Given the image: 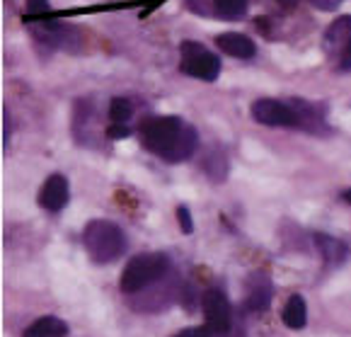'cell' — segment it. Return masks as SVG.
Instances as JSON below:
<instances>
[{"instance_id":"1","label":"cell","mask_w":351,"mask_h":337,"mask_svg":"<svg viewBox=\"0 0 351 337\" xmlns=\"http://www.w3.org/2000/svg\"><path fill=\"white\" fill-rule=\"evenodd\" d=\"M138 134L143 148L167 163L186 161L199 146L197 129L180 117H150L141 124Z\"/></svg>"},{"instance_id":"2","label":"cell","mask_w":351,"mask_h":337,"mask_svg":"<svg viewBox=\"0 0 351 337\" xmlns=\"http://www.w3.org/2000/svg\"><path fill=\"white\" fill-rule=\"evenodd\" d=\"M83 243L93 262H97V265H109L114 259H119L126 250L124 231L117 223L104 221V218H95L85 226Z\"/></svg>"},{"instance_id":"3","label":"cell","mask_w":351,"mask_h":337,"mask_svg":"<svg viewBox=\"0 0 351 337\" xmlns=\"http://www.w3.org/2000/svg\"><path fill=\"white\" fill-rule=\"evenodd\" d=\"M170 267V259L162 253H143L129 259V265L121 272V291L124 294H136L145 286L155 284Z\"/></svg>"},{"instance_id":"4","label":"cell","mask_w":351,"mask_h":337,"mask_svg":"<svg viewBox=\"0 0 351 337\" xmlns=\"http://www.w3.org/2000/svg\"><path fill=\"white\" fill-rule=\"evenodd\" d=\"M180 71L191 78L213 83L221 75V58L208 51L199 42H182L180 44Z\"/></svg>"},{"instance_id":"5","label":"cell","mask_w":351,"mask_h":337,"mask_svg":"<svg viewBox=\"0 0 351 337\" xmlns=\"http://www.w3.org/2000/svg\"><path fill=\"white\" fill-rule=\"evenodd\" d=\"M322 49L337 71H351V15L337 17L327 27L325 36H322Z\"/></svg>"},{"instance_id":"6","label":"cell","mask_w":351,"mask_h":337,"mask_svg":"<svg viewBox=\"0 0 351 337\" xmlns=\"http://www.w3.org/2000/svg\"><path fill=\"white\" fill-rule=\"evenodd\" d=\"M252 117L254 121L264 126H286V129H300V112L293 100H274L262 97L252 102Z\"/></svg>"},{"instance_id":"7","label":"cell","mask_w":351,"mask_h":337,"mask_svg":"<svg viewBox=\"0 0 351 337\" xmlns=\"http://www.w3.org/2000/svg\"><path fill=\"white\" fill-rule=\"evenodd\" d=\"M204 316H206V327L213 335H228L232 325L230 303L221 289H208L202 299Z\"/></svg>"},{"instance_id":"8","label":"cell","mask_w":351,"mask_h":337,"mask_svg":"<svg viewBox=\"0 0 351 337\" xmlns=\"http://www.w3.org/2000/svg\"><path fill=\"white\" fill-rule=\"evenodd\" d=\"M194 15L211 20H240L247 12V0H186Z\"/></svg>"},{"instance_id":"9","label":"cell","mask_w":351,"mask_h":337,"mask_svg":"<svg viewBox=\"0 0 351 337\" xmlns=\"http://www.w3.org/2000/svg\"><path fill=\"white\" fill-rule=\"evenodd\" d=\"M68 197H71V189H68V180L61 175V172H53L51 177H47V182L39 189V207L47 209V211H61L68 204Z\"/></svg>"},{"instance_id":"10","label":"cell","mask_w":351,"mask_h":337,"mask_svg":"<svg viewBox=\"0 0 351 337\" xmlns=\"http://www.w3.org/2000/svg\"><path fill=\"white\" fill-rule=\"evenodd\" d=\"M216 47L221 49L223 54L232 58H252L257 54V47L250 36L240 34V32H226V34H218L216 36Z\"/></svg>"},{"instance_id":"11","label":"cell","mask_w":351,"mask_h":337,"mask_svg":"<svg viewBox=\"0 0 351 337\" xmlns=\"http://www.w3.org/2000/svg\"><path fill=\"white\" fill-rule=\"evenodd\" d=\"M66 335H68V323L56 316L36 318L25 330V337H66Z\"/></svg>"},{"instance_id":"12","label":"cell","mask_w":351,"mask_h":337,"mask_svg":"<svg viewBox=\"0 0 351 337\" xmlns=\"http://www.w3.org/2000/svg\"><path fill=\"white\" fill-rule=\"evenodd\" d=\"M271 281L267 279V275H254L250 281V296H247V308L252 311H264L271 303Z\"/></svg>"},{"instance_id":"13","label":"cell","mask_w":351,"mask_h":337,"mask_svg":"<svg viewBox=\"0 0 351 337\" xmlns=\"http://www.w3.org/2000/svg\"><path fill=\"white\" fill-rule=\"evenodd\" d=\"M281 321H284L286 327L291 330H303L305 323H308V306H305V299L300 294H293L286 301V308L281 313Z\"/></svg>"},{"instance_id":"14","label":"cell","mask_w":351,"mask_h":337,"mask_svg":"<svg viewBox=\"0 0 351 337\" xmlns=\"http://www.w3.org/2000/svg\"><path fill=\"white\" fill-rule=\"evenodd\" d=\"M315 245H317V250H320V255H322V259H325L327 265H341L346 259V245L341 243V240H337V238H332V235H325V233H315Z\"/></svg>"},{"instance_id":"15","label":"cell","mask_w":351,"mask_h":337,"mask_svg":"<svg viewBox=\"0 0 351 337\" xmlns=\"http://www.w3.org/2000/svg\"><path fill=\"white\" fill-rule=\"evenodd\" d=\"M131 115H134V107H131L129 97H114L109 102V119H112V124H129Z\"/></svg>"},{"instance_id":"16","label":"cell","mask_w":351,"mask_h":337,"mask_svg":"<svg viewBox=\"0 0 351 337\" xmlns=\"http://www.w3.org/2000/svg\"><path fill=\"white\" fill-rule=\"evenodd\" d=\"M49 0H27V15H32L34 20H42V15H49Z\"/></svg>"},{"instance_id":"17","label":"cell","mask_w":351,"mask_h":337,"mask_svg":"<svg viewBox=\"0 0 351 337\" xmlns=\"http://www.w3.org/2000/svg\"><path fill=\"white\" fill-rule=\"evenodd\" d=\"M177 221H180V229H182V233H194V221H191V213H189V209L184 207V204H180L177 207Z\"/></svg>"},{"instance_id":"18","label":"cell","mask_w":351,"mask_h":337,"mask_svg":"<svg viewBox=\"0 0 351 337\" xmlns=\"http://www.w3.org/2000/svg\"><path fill=\"white\" fill-rule=\"evenodd\" d=\"M310 5L317 8V10H322V12H332L341 5V0H310Z\"/></svg>"},{"instance_id":"19","label":"cell","mask_w":351,"mask_h":337,"mask_svg":"<svg viewBox=\"0 0 351 337\" xmlns=\"http://www.w3.org/2000/svg\"><path fill=\"white\" fill-rule=\"evenodd\" d=\"M129 134H131L129 124H112V126L107 129V136H109V139H126Z\"/></svg>"},{"instance_id":"20","label":"cell","mask_w":351,"mask_h":337,"mask_svg":"<svg viewBox=\"0 0 351 337\" xmlns=\"http://www.w3.org/2000/svg\"><path fill=\"white\" fill-rule=\"evenodd\" d=\"M208 327H189V330H182V332H177V335H172V337H211L208 335Z\"/></svg>"},{"instance_id":"21","label":"cell","mask_w":351,"mask_h":337,"mask_svg":"<svg viewBox=\"0 0 351 337\" xmlns=\"http://www.w3.org/2000/svg\"><path fill=\"white\" fill-rule=\"evenodd\" d=\"M341 199H344L346 204H351V189H344V192H341Z\"/></svg>"}]
</instances>
